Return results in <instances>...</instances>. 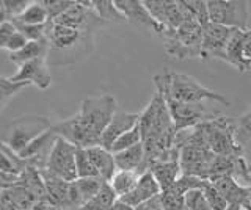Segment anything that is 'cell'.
Returning a JSON list of instances; mask_svg holds the SVG:
<instances>
[{
    "mask_svg": "<svg viewBox=\"0 0 251 210\" xmlns=\"http://www.w3.org/2000/svg\"><path fill=\"white\" fill-rule=\"evenodd\" d=\"M47 43H49V66H65L88 57L94 47V35L78 32L65 25L47 22Z\"/></svg>",
    "mask_w": 251,
    "mask_h": 210,
    "instance_id": "1",
    "label": "cell"
},
{
    "mask_svg": "<svg viewBox=\"0 0 251 210\" xmlns=\"http://www.w3.org/2000/svg\"><path fill=\"white\" fill-rule=\"evenodd\" d=\"M154 83L157 91L163 97L175 99L177 102L185 104H202L204 100H215L225 107L231 105V100L222 93H217L207 87L201 85L192 75L175 74L171 71H163L162 74L154 75Z\"/></svg>",
    "mask_w": 251,
    "mask_h": 210,
    "instance_id": "2",
    "label": "cell"
},
{
    "mask_svg": "<svg viewBox=\"0 0 251 210\" xmlns=\"http://www.w3.org/2000/svg\"><path fill=\"white\" fill-rule=\"evenodd\" d=\"M165 52L176 60L202 58V27L195 19H188L175 32H165Z\"/></svg>",
    "mask_w": 251,
    "mask_h": 210,
    "instance_id": "3",
    "label": "cell"
},
{
    "mask_svg": "<svg viewBox=\"0 0 251 210\" xmlns=\"http://www.w3.org/2000/svg\"><path fill=\"white\" fill-rule=\"evenodd\" d=\"M52 126L53 124L46 116H38V115L21 116V118H16L6 127L2 144L8 146L16 154H21L33 140H36L39 135H43Z\"/></svg>",
    "mask_w": 251,
    "mask_h": 210,
    "instance_id": "4",
    "label": "cell"
},
{
    "mask_svg": "<svg viewBox=\"0 0 251 210\" xmlns=\"http://www.w3.org/2000/svg\"><path fill=\"white\" fill-rule=\"evenodd\" d=\"M116 113V99L112 94H100L96 97H88L82 100L80 116L82 122L88 127L93 134L102 138V134L108 127L110 121Z\"/></svg>",
    "mask_w": 251,
    "mask_h": 210,
    "instance_id": "5",
    "label": "cell"
},
{
    "mask_svg": "<svg viewBox=\"0 0 251 210\" xmlns=\"http://www.w3.org/2000/svg\"><path fill=\"white\" fill-rule=\"evenodd\" d=\"M210 22L234 30H248L250 3L245 0H210L207 2Z\"/></svg>",
    "mask_w": 251,
    "mask_h": 210,
    "instance_id": "6",
    "label": "cell"
},
{
    "mask_svg": "<svg viewBox=\"0 0 251 210\" xmlns=\"http://www.w3.org/2000/svg\"><path fill=\"white\" fill-rule=\"evenodd\" d=\"M163 99L168 105V110H170L176 132L193 129L196 126H200V124L209 122L212 119L218 118V116H222L220 112L210 110L204 102L202 104H185V102H177V100L170 99V97H163Z\"/></svg>",
    "mask_w": 251,
    "mask_h": 210,
    "instance_id": "7",
    "label": "cell"
},
{
    "mask_svg": "<svg viewBox=\"0 0 251 210\" xmlns=\"http://www.w3.org/2000/svg\"><path fill=\"white\" fill-rule=\"evenodd\" d=\"M77 146L69 143L68 140L58 137L55 141L52 152L47 160V171L66 182H73L78 179L77 173Z\"/></svg>",
    "mask_w": 251,
    "mask_h": 210,
    "instance_id": "8",
    "label": "cell"
},
{
    "mask_svg": "<svg viewBox=\"0 0 251 210\" xmlns=\"http://www.w3.org/2000/svg\"><path fill=\"white\" fill-rule=\"evenodd\" d=\"M145 6L154 19L165 27V32H175L188 19H193L184 2L175 0H145Z\"/></svg>",
    "mask_w": 251,
    "mask_h": 210,
    "instance_id": "9",
    "label": "cell"
},
{
    "mask_svg": "<svg viewBox=\"0 0 251 210\" xmlns=\"http://www.w3.org/2000/svg\"><path fill=\"white\" fill-rule=\"evenodd\" d=\"M55 24L65 25L69 28L78 30L85 33H96V30L104 27L107 22L102 21L94 10L90 6V2H75L71 8H68L57 19H53Z\"/></svg>",
    "mask_w": 251,
    "mask_h": 210,
    "instance_id": "10",
    "label": "cell"
},
{
    "mask_svg": "<svg viewBox=\"0 0 251 210\" xmlns=\"http://www.w3.org/2000/svg\"><path fill=\"white\" fill-rule=\"evenodd\" d=\"M217 155L207 149L201 147H182L179 155V163L182 174L200 177L202 181H210L212 169H214V162Z\"/></svg>",
    "mask_w": 251,
    "mask_h": 210,
    "instance_id": "11",
    "label": "cell"
},
{
    "mask_svg": "<svg viewBox=\"0 0 251 210\" xmlns=\"http://www.w3.org/2000/svg\"><path fill=\"white\" fill-rule=\"evenodd\" d=\"M52 129L57 132V135L68 140L77 147H83V149H90L94 146H102V138L85 126L82 122L78 113L73 115L71 118L63 119L57 124H53Z\"/></svg>",
    "mask_w": 251,
    "mask_h": 210,
    "instance_id": "12",
    "label": "cell"
},
{
    "mask_svg": "<svg viewBox=\"0 0 251 210\" xmlns=\"http://www.w3.org/2000/svg\"><path fill=\"white\" fill-rule=\"evenodd\" d=\"M234 28H227L223 25L209 22L202 27V60L215 58L225 60L226 47L234 35Z\"/></svg>",
    "mask_w": 251,
    "mask_h": 210,
    "instance_id": "13",
    "label": "cell"
},
{
    "mask_svg": "<svg viewBox=\"0 0 251 210\" xmlns=\"http://www.w3.org/2000/svg\"><path fill=\"white\" fill-rule=\"evenodd\" d=\"M115 5L123 13V16L127 19L129 24L145 28L148 32H151L160 38L163 36L165 27L160 25L154 19L152 14L148 11L145 2H138V0H115Z\"/></svg>",
    "mask_w": 251,
    "mask_h": 210,
    "instance_id": "14",
    "label": "cell"
},
{
    "mask_svg": "<svg viewBox=\"0 0 251 210\" xmlns=\"http://www.w3.org/2000/svg\"><path fill=\"white\" fill-rule=\"evenodd\" d=\"M47 58H38L28 63H24L18 68V72L8 77L11 82H28L39 90H47L52 85V77L49 72Z\"/></svg>",
    "mask_w": 251,
    "mask_h": 210,
    "instance_id": "15",
    "label": "cell"
},
{
    "mask_svg": "<svg viewBox=\"0 0 251 210\" xmlns=\"http://www.w3.org/2000/svg\"><path fill=\"white\" fill-rule=\"evenodd\" d=\"M141 113H129V112H116L113 119L110 121L108 127L102 134V146L105 149H112V146L120 137L127 134L129 130L138 126Z\"/></svg>",
    "mask_w": 251,
    "mask_h": 210,
    "instance_id": "16",
    "label": "cell"
},
{
    "mask_svg": "<svg viewBox=\"0 0 251 210\" xmlns=\"http://www.w3.org/2000/svg\"><path fill=\"white\" fill-rule=\"evenodd\" d=\"M160 193H162V188L159 182H157V179L154 177L151 171H146V173L140 176V181L135 185V188L120 199H123L124 202H127V204L137 209L140 206L146 204V202H149L151 199L157 198Z\"/></svg>",
    "mask_w": 251,
    "mask_h": 210,
    "instance_id": "17",
    "label": "cell"
},
{
    "mask_svg": "<svg viewBox=\"0 0 251 210\" xmlns=\"http://www.w3.org/2000/svg\"><path fill=\"white\" fill-rule=\"evenodd\" d=\"M104 179L100 177H78L71 182V207L78 210L86 202L91 201L104 185Z\"/></svg>",
    "mask_w": 251,
    "mask_h": 210,
    "instance_id": "18",
    "label": "cell"
},
{
    "mask_svg": "<svg viewBox=\"0 0 251 210\" xmlns=\"http://www.w3.org/2000/svg\"><path fill=\"white\" fill-rule=\"evenodd\" d=\"M212 185L222 193V196L227 201V204L234 207H243L248 196V188L240 185L232 176H220L212 179Z\"/></svg>",
    "mask_w": 251,
    "mask_h": 210,
    "instance_id": "19",
    "label": "cell"
},
{
    "mask_svg": "<svg viewBox=\"0 0 251 210\" xmlns=\"http://www.w3.org/2000/svg\"><path fill=\"white\" fill-rule=\"evenodd\" d=\"M115 162L118 171H135V173L143 174L148 171L146 165V152L143 143L133 147H129L123 152L115 154Z\"/></svg>",
    "mask_w": 251,
    "mask_h": 210,
    "instance_id": "20",
    "label": "cell"
},
{
    "mask_svg": "<svg viewBox=\"0 0 251 210\" xmlns=\"http://www.w3.org/2000/svg\"><path fill=\"white\" fill-rule=\"evenodd\" d=\"M243 41H245V30H235L229 44H227V47H226L223 61L234 66L240 74H247L251 69V63H248V60L245 58Z\"/></svg>",
    "mask_w": 251,
    "mask_h": 210,
    "instance_id": "21",
    "label": "cell"
},
{
    "mask_svg": "<svg viewBox=\"0 0 251 210\" xmlns=\"http://www.w3.org/2000/svg\"><path fill=\"white\" fill-rule=\"evenodd\" d=\"M88 152L90 159L93 162L94 168H96L98 174L100 179L110 182L112 177L118 173V166H116V162H115V154L112 151L105 149L104 146H94L86 149Z\"/></svg>",
    "mask_w": 251,
    "mask_h": 210,
    "instance_id": "22",
    "label": "cell"
},
{
    "mask_svg": "<svg viewBox=\"0 0 251 210\" xmlns=\"http://www.w3.org/2000/svg\"><path fill=\"white\" fill-rule=\"evenodd\" d=\"M148 171H151L154 177L159 182L162 191L168 190L170 187L176 184L177 179L182 176L179 160H165V162H154L149 165Z\"/></svg>",
    "mask_w": 251,
    "mask_h": 210,
    "instance_id": "23",
    "label": "cell"
},
{
    "mask_svg": "<svg viewBox=\"0 0 251 210\" xmlns=\"http://www.w3.org/2000/svg\"><path fill=\"white\" fill-rule=\"evenodd\" d=\"M49 55V43L47 40L41 41H28L27 46L19 52L10 53V61H13L14 65H24L28 63V61H33L38 58H47Z\"/></svg>",
    "mask_w": 251,
    "mask_h": 210,
    "instance_id": "24",
    "label": "cell"
},
{
    "mask_svg": "<svg viewBox=\"0 0 251 210\" xmlns=\"http://www.w3.org/2000/svg\"><path fill=\"white\" fill-rule=\"evenodd\" d=\"M30 166V162L22 159L19 154L11 151L10 147L2 144V157H0V173L21 176Z\"/></svg>",
    "mask_w": 251,
    "mask_h": 210,
    "instance_id": "25",
    "label": "cell"
},
{
    "mask_svg": "<svg viewBox=\"0 0 251 210\" xmlns=\"http://www.w3.org/2000/svg\"><path fill=\"white\" fill-rule=\"evenodd\" d=\"M90 6L107 24L108 22L110 24H129L127 19L123 16V13L116 8L115 2H110V0H90Z\"/></svg>",
    "mask_w": 251,
    "mask_h": 210,
    "instance_id": "26",
    "label": "cell"
},
{
    "mask_svg": "<svg viewBox=\"0 0 251 210\" xmlns=\"http://www.w3.org/2000/svg\"><path fill=\"white\" fill-rule=\"evenodd\" d=\"M118 201L115 190L112 188L110 182H104L99 193L91 201L86 202L78 210H112L113 204Z\"/></svg>",
    "mask_w": 251,
    "mask_h": 210,
    "instance_id": "27",
    "label": "cell"
},
{
    "mask_svg": "<svg viewBox=\"0 0 251 210\" xmlns=\"http://www.w3.org/2000/svg\"><path fill=\"white\" fill-rule=\"evenodd\" d=\"M140 176L141 174L135 173V171H118L112 177V181H110V185H112V188L115 190L118 199L126 196V194H129L135 188V185L140 181Z\"/></svg>",
    "mask_w": 251,
    "mask_h": 210,
    "instance_id": "28",
    "label": "cell"
},
{
    "mask_svg": "<svg viewBox=\"0 0 251 210\" xmlns=\"http://www.w3.org/2000/svg\"><path fill=\"white\" fill-rule=\"evenodd\" d=\"M11 21H18L21 24H27V25H44L49 22V13H47L43 0L41 2H31L28 8L21 16Z\"/></svg>",
    "mask_w": 251,
    "mask_h": 210,
    "instance_id": "29",
    "label": "cell"
},
{
    "mask_svg": "<svg viewBox=\"0 0 251 210\" xmlns=\"http://www.w3.org/2000/svg\"><path fill=\"white\" fill-rule=\"evenodd\" d=\"M30 3V0H2L0 2V24L21 16Z\"/></svg>",
    "mask_w": 251,
    "mask_h": 210,
    "instance_id": "30",
    "label": "cell"
},
{
    "mask_svg": "<svg viewBox=\"0 0 251 210\" xmlns=\"http://www.w3.org/2000/svg\"><path fill=\"white\" fill-rule=\"evenodd\" d=\"M30 85L31 83L28 82H11L8 77H2V79H0V105L2 107L0 108L3 110L8 104V100L14 97L16 94H19L24 88L30 87Z\"/></svg>",
    "mask_w": 251,
    "mask_h": 210,
    "instance_id": "31",
    "label": "cell"
},
{
    "mask_svg": "<svg viewBox=\"0 0 251 210\" xmlns=\"http://www.w3.org/2000/svg\"><path fill=\"white\" fill-rule=\"evenodd\" d=\"M140 143H143V134H141L140 126H137V127H133L132 130H129L127 134H124L123 137L118 138L110 151H112L113 154H118V152H123L126 149H129V147L137 146Z\"/></svg>",
    "mask_w": 251,
    "mask_h": 210,
    "instance_id": "32",
    "label": "cell"
},
{
    "mask_svg": "<svg viewBox=\"0 0 251 210\" xmlns=\"http://www.w3.org/2000/svg\"><path fill=\"white\" fill-rule=\"evenodd\" d=\"M184 5L187 11L190 13V16L198 22L201 27L207 25L210 22L207 2H204V0H188V2H184Z\"/></svg>",
    "mask_w": 251,
    "mask_h": 210,
    "instance_id": "33",
    "label": "cell"
},
{
    "mask_svg": "<svg viewBox=\"0 0 251 210\" xmlns=\"http://www.w3.org/2000/svg\"><path fill=\"white\" fill-rule=\"evenodd\" d=\"M75 162H77L78 177H99L98 171H96V168H94L88 152H86V149H83V147H77Z\"/></svg>",
    "mask_w": 251,
    "mask_h": 210,
    "instance_id": "34",
    "label": "cell"
},
{
    "mask_svg": "<svg viewBox=\"0 0 251 210\" xmlns=\"http://www.w3.org/2000/svg\"><path fill=\"white\" fill-rule=\"evenodd\" d=\"M187 210H212L204 190H192L185 194Z\"/></svg>",
    "mask_w": 251,
    "mask_h": 210,
    "instance_id": "35",
    "label": "cell"
},
{
    "mask_svg": "<svg viewBox=\"0 0 251 210\" xmlns=\"http://www.w3.org/2000/svg\"><path fill=\"white\" fill-rule=\"evenodd\" d=\"M251 140V105L237 119V141L243 147Z\"/></svg>",
    "mask_w": 251,
    "mask_h": 210,
    "instance_id": "36",
    "label": "cell"
},
{
    "mask_svg": "<svg viewBox=\"0 0 251 210\" xmlns=\"http://www.w3.org/2000/svg\"><path fill=\"white\" fill-rule=\"evenodd\" d=\"M204 193H206V196L209 199V204H210L212 210H229L227 201L222 196V193L212 185L210 181L206 184V187H204Z\"/></svg>",
    "mask_w": 251,
    "mask_h": 210,
    "instance_id": "37",
    "label": "cell"
},
{
    "mask_svg": "<svg viewBox=\"0 0 251 210\" xmlns=\"http://www.w3.org/2000/svg\"><path fill=\"white\" fill-rule=\"evenodd\" d=\"M47 13H49V21L57 19L60 14L65 13L68 8H71L75 2L73 0H43Z\"/></svg>",
    "mask_w": 251,
    "mask_h": 210,
    "instance_id": "38",
    "label": "cell"
},
{
    "mask_svg": "<svg viewBox=\"0 0 251 210\" xmlns=\"http://www.w3.org/2000/svg\"><path fill=\"white\" fill-rule=\"evenodd\" d=\"M27 43H28V40L18 30V32H16L6 43L0 44V47H2L3 50H8L10 53H14V52H19L21 49L25 47Z\"/></svg>",
    "mask_w": 251,
    "mask_h": 210,
    "instance_id": "39",
    "label": "cell"
},
{
    "mask_svg": "<svg viewBox=\"0 0 251 210\" xmlns=\"http://www.w3.org/2000/svg\"><path fill=\"white\" fill-rule=\"evenodd\" d=\"M137 210H163V206H162V201H160V194L157 198L151 199L146 204L137 207Z\"/></svg>",
    "mask_w": 251,
    "mask_h": 210,
    "instance_id": "40",
    "label": "cell"
},
{
    "mask_svg": "<svg viewBox=\"0 0 251 210\" xmlns=\"http://www.w3.org/2000/svg\"><path fill=\"white\" fill-rule=\"evenodd\" d=\"M243 50H245V58L251 63V30H245V41H243Z\"/></svg>",
    "mask_w": 251,
    "mask_h": 210,
    "instance_id": "41",
    "label": "cell"
},
{
    "mask_svg": "<svg viewBox=\"0 0 251 210\" xmlns=\"http://www.w3.org/2000/svg\"><path fill=\"white\" fill-rule=\"evenodd\" d=\"M112 210H137V209L132 207L130 204H127V202H124L123 199H118L115 204H113Z\"/></svg>",
    "mask_w": 251,
    "mask_h": 210,
    "instance_id": "42",
    "label": "cell"
}]
</instances>
